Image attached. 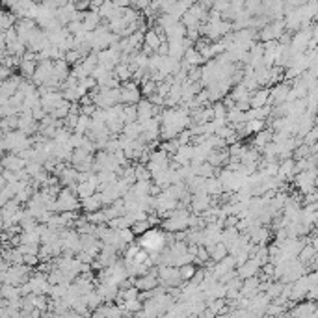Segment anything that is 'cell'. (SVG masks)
Masks as SVG:
<instances>
[{
    "mask_svg": "<svg viewBox=\"0 0 318 318\" xmlns=\"http://www.w3.org/2000/svg\"><path fill=\"white\" fill-rule=\"evenodd\" d=\"M140 246L143 250H147L149 253H160L167 248V238H166V231L158 229V227H151V229L143 233L140 236Z\"/></svg>",
    "mask_w": 318,
    "mask_h": 318,
    "instance_id": "6da1fadb",
    "label": "cell"
},
{
    "mask_svg": "<svg viewBox=\"0 0 318 318\" xmlns=\"http://www.w3.org/2000/svg\"><path fill=\"white\" fill-rule=\"evenodd\" d=\"M80 197L77 196V192L73 188H65L60 192L58 199H56V212H65V211H77L80 209Z\"/></svg>",
    "mask_w": 318,
    "mask_h": 318,
    "instance_id": "7a4b0ae2",
    "label": "cell"
},
{
    "mask_svg": "<svg viewBox=\"0 0 318 318\" xmlns=\"http://www.w3.org/2000/svg\"><path fill=\"white\" fill-rule=\"evenodd\" d=\"M158 277H160L162 285L166 287H177L181 283V268L179 266H158Z\"/></svg>",
    "mask_w": 318,
    "mask_h": 318,
    "instance_id": "3957f363",
    "label": "cell"
},
{
    "mask_svg": "<svg viewBox=\"0 0 318 318\" xmlns=\"http://www.w3.org/2000/svg\"><path fill=\"white\" fill-rule=\"evenodd\" d=\"M316 175L318 172L314 167L311 170H305V172H300L296 177V186L300 188L302 194H311L314 190V182H316Z\"/></svg>",
    "mask_w": 318,
    "mask_h": 318,
    "instance_id": "277c9868",
    "label": "cell"
},
{
    "mask_svg": "<svg viewBox=\"0 0 318 318\" xmlns=\"http://www.w3.org/2000/svg\"><path fill=\"white\" fill-rule=\"evenodd\" d=\"M260 268H263L260 260L257 259V257H250V259L246 260L244 265L238 266V275H240L242 279L253 277V275L260 274Z\"/></svg>",
    "mask_w": 318,
    "mask_h": 318,
    "instance_id": "5b68a950",
    "label": "cell"
},
{
    "mask_svg": "<svg viewBox=\"0 0 318 318\" xmlns=\"http://www.w3.org/2000/svg\"><path fill=\"white\" fill-rule=\"evenodd\" d=\"M28 160L17 155V153H6L4 160H2V167L4 170H11V172H21V170H25Z\"/></svg>",
    "mask_w": 318,
    "mask_h": 318,
    "instance_id": "8992f818",
    "label": "cell"
},
{
    "mask_svg": "<svg viewBox=\"0 0 318 318\" xmlns=\"http://www.w3.org/2000/svg\"><path fill=\"white\" fill-rule=\"evenodd\" d=\"M80 205H82V211L84 212H95V211H101L104 207L103 203V194L97 192V194H93V196L86 197V199H80Z\"/></svg>",
    "mask_w": 318,
    "mask_h": 318,
    "instance_id": "52a82bcc",
    "label": "cell"
},
{
    "mask_svg": "<svg viewBox=\"0 0 318 318\" xmlns=\"http://www.w3.org/2000/svg\"><path fill=\"white\" fill-rule=\"evenodd\" d=\"M142 89L140 88H123L121 86V97H119V103L123 104H138L142 101Z\"/></svg>",
    "mask_w": 318,
    "mask_h": 318,
    "instance_id": "ba28073f",
    "label": "cell"
},
{
    "mask_svg": "<svg viewBox=\"0 0 318 318\" xmlns=\"http://www.w3.org/2000/svg\"><path fill=\"white\" fill-rule=\"evenodd\" d=\"M251 108H260V106H268L270 104V91L268 89H255V93L250 97Z\"/></svg>",
    "mask_w": 318,
    "mask_h": 318,
    "instance_id": "9c48e42d",
    "label": "cell"
},
{
    "mask_svg": "<svg viewBox=\"0 0 318 318\" xmlns=\"http://www.w3.org/2000/svg\"><path fill=\"white\" fill-rule=\"evenodd\" d=\"M101 19H103V17H101V13H99L97 10H89V11H86V15H84V28L86 30H89V32H91V30H97L99 26H101Z\"/></svg>",
    "mask_w": 318,
    "mask_h": 318,
    "instance_id": "30bf717a",
    "label": "cell"
},
{
    "mask_svg": "<svg viewBox=\"0 0 318 318\" xmlns=\"http://www.w3.org/2000/svg\"><path fill=\"white\" fill-rule=\"evenodd\" d=\"M270 142H274V130H260V133L255 134V140H253V145L257 147V149H260L263 151V147H266Z\"/></svg>",
    "mask_w": 318,
    "mask_h": 318,
    "instance_id": "8fae6325",
    "label": "cell"
},
{
    "mask_svg": "<svg viewBox=\"0 0 318 318\" xmlns=\"http://www.w3.org/2000/svg\"><path fill=\"white\" fill-rule=\"evenodd\" d=\"M38 62L35 60H23L21 62V65H19V69H21V74L25 77V79H34V74H35V71H38Z\"/></svg>",
    "mask_w": 318,
    "mask_h": 318,
    "instance_id": "7c38bea8",
    "label": "cell"
},
{
    "mask_svg": "<svg viewBox=\"0 0 318 318\" xmlns=\"http://www.w3.org/2000/svg\"><path fill=\"white\" fill-rule=\"evenodd\" d=\"M209 251H211V259L214 260V263H220L221 259H226L227 255H229L226 242H218V244H216L214 248H211Z\"/></svg>",
    "mask_w": 318,
    "mask_h": 318,
    "instance_id": "4fadbf2b",
    "label": "cell"
},
{
    "mask_svg": "<svg viewBox=\"0 0 318 318\" xmlns=\"http://www.w3.org/2000/svg\"><path fill=\"white\" fill-rule=\"evenodd\" d=\"M89 125H91V118H89V116H86V114H80V116H79V123H77V128H74V133L88 134Z\"/></svg>",
    "mask_w": 318,
    "mask_h": 318,
    "instance_id": "5bb4252c",
    "label": "cell"
},
{
    "mask_svg": "<svg viewBox=\"0 0 318 318\" xmlns=\"http://www.w3.org/2000/svg\"><path fill=\"white\" fill-rule=\"evenodd\" d=\"M196 263H188V265H182V266H179L181 268V277H182V281H190L194 275H196V272H197V268L196 266Z\"/></svg>",
    "mask_w": 318,
    "mask_h": 318,
    "instance_id": "9a60e30c",
    "label": "cell"
},
{
    "mask_svg": "<svg viewBox=\"0 0 318 318\" xmlns=\"http://www.w3.org/2000/svg\"><path fill=\"white\" fill-rule=\"evenodd\" d=\"M151 221H149V218H147V220H142V221H136V223H134L133 226V231H134V235L136 236H142L143 233H147V231L151 229Z\"/></svg>",
    "mask_w": 318,
    "mask_h": 318,
    "instance_id": "2e32d148",
    "label": "cell"
},
{
    "mask_svg": "<svg viewBox=\"0 0 318 318\" xmlns=\"http://www.w3.org/2000/svg\"><path fill=\"white\" fill-rule=\"evenodd\" d=\"M153 175L149 172V167H145L143 164L136 166V181H151Z\"/></svg>",
    "mask_w": 318,
    "mask_h": 318,
    "instance_id": "e0dca14e",
    "label": "cell"
},
{
    "mask_svg": "<svg viewBox=\"0 0 318 318\" xmlns=\"http://www.w3.org/2000/svg\"><path fill=\"white\" fill-rule=\"evenodd\" d=\"M314 304H302L300 307H296L292 311V314H313Z\"/></svg>",
    "mask_w": 318,
    "mask_h": 318,
    "instance_id": "ac0fdd59",
    "label": "cell"
},
{
    "mask_svg": "<svg viewBox=\"0 0 318 318\" xmlns=\"http://www.w3.org/2000/svg\"><path fill=\"white\" fill-rule=\"evenodd\" d=\"M304 138H305L304 142L307 143V145H311V147H313L314 143L318 142V127H316V128H311V130H309V133L305 134Z\"/></svg>",
    "mask_w": 318,
    "mask_h": 318,
    "instance_id": "d6986e66",
    "label": "cell"
},
{
    "mask_svg": "<svg viewBox=\"0 0 318 318\" xmlns=\"http://www.w3.org/2000/svg\"><path fill=\"white\" fill-rule=\"evenodd\" d=\"M2 80H8V77H10V67H6V65H2Z\"/></svg>",
    "mask_w": 318,
    "mask_h": 318,
    "instance_id": "ffe728a7",
    "label": "cell"
},
{
    "mask_svg": "<svg viewBox=\"0 0 318 318\" xmlns=\"http://www.w3.org/2000/svg\"><path fill=\"white\" fill-rule=\"evenodd\" d=\"M35 2H40V4H43V2H45V0H35Z\"/></svg>",
    "mask_w": 318,
    "mask_h": 318,
    "instance_id": "44dd1931",
    "label": "cell"
}]
</instances>
